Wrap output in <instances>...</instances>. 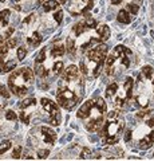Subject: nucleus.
<instances>
[{
    "instance_id": "6ab92c4d",
    "label": "nucleus",
    "mask_w": 154,
    "mask_h": 161,
    "mask_svg": "<svg viewBox=\"0 0 154 161\" xmlns=\"http://www.w3.org/2000/svg\"><path fill=\"white\" fill-rule=\"evenodd\" d=\"M94 105H95L97 110H99V112H102V113H106L107 106H106V102L102 98H97L95 102H94Z\"/></svg>"
},
{
    "instance_id": "f257e3e1",
    "label": "nucleus",
    "mask_w": 154,
    "mask_h": 161,
    "mask_svg": "<svg viewBox=\"0 0 154 161\" xmlns=\"http://www.w3.org/2000/svg\"><path fill=\"white\" fill-rule=\"evenodd\" d=\"M72 79L62 78V80L59 82V86H58L56 101H58V103L66 110H71L78 103V101L82 98V94H83V80L81 78H78L75 82H74V86L71 87Z\"/></svg>"
},
{
    "instance_id": "0eeeda50",
    "label": "nucleus",
    "mask_w": 154,
    "mask_h": 161,
    "mask_svg": "<svg viewBox=\"0 0 154 161\" xmlns=\"http://www.w3.org/2000/svg\"><path fill=\"white\" fill-rule=\"evenodd\" d=\"M93 106H94V101H91V99H88V101H86L81 108H79V110H78V113H77V117L78 118H87L88 117V114H90V112H91V109H93Z\"/></svg>"
},
{
    "instance_id": "c9c22d12",
    "label": "nucleus",
    "mask_w": 154,
    "mask_h": 161,
    "mask_svg": "<svg viewBox=\"0 0 154 161\" xmlns=\"http://www.w3.org/2000/svg\"><path fill=\"white\" fill-rule=\"evenodd\" d=\"M44 59H46V50L43 48L42 51L39 53V55H38V58H36V62H38V63H42Z\"/></svg>"
},
{
    "instance_id": "79ce46f5",
    "label": "nucleus",
    "mask_w": 154,
    "mask_h": 161,
    "mask_svg": "<svg viewBox=\"0 0 154 161\" xmlns=\"http://www.w3.org/2000/svg\"><path fill=\"white\" fill-rule=\"evenodd\" d=\"M3 66H4V63H3V59H0V73H3Z\"/></svg>"
},
{
    "instance_id": "ddd939ff",
    "label": "nucleus",
    "mask_w": 154,
    "mask_h": 161,
    "mask_svg": "<svg viewBox=\"0 0 154 161\" xmlns=\"http://www.w3.org/2000/svg\"><path fill=\"white\" fill-rule=\"evenodd\" d=\"M117 19H118V22H121L123 24H129L131 22V15L129 14L127 11H125V9H121V11L118 12Z\"/></svg>"
},
{
    "instance_id": "20e7f679",
    "label": "nucleus",
    "mask_w": 154,
    "mask_h": 161,
    "mask_svg": "<svg viewBox=\"0 0 154 161\" xmlns=\"http://www.w3.org/2000/svg\"><path fill=\"white\" fill-rule=\"evenodd\" d=\"M106 54H107V46H106V44H103V43L102 44L98 43V46L90 48V50H88V53H87V62H88V64L86 66L83 62H81L82 73L86 75L88 73V67H90L91 64H94V67H93V77L97 78L99 75V73H101L103 63H105V60H106Z\"/></svg>"
},
{
    "instance_id": "423d86ee",
    "label": "nucleus",
    "mask_w": 154,
    "mask_h": 161,
    "mask_svg": "<svg viewBox=\"0 0 154 161\" xmlns=\"http://www.w3.org/2000/svg\"><path fill=\"white\" fill-rule=\"evenodd\" d=\"M103 114L102 112L97 113V117H93L86 124V129L88 130V132H97V130H99V128H101V125L103 124Z\"/></svg>"
},
{
    "instance_id": "39448f33",
    "label": "nucleus",
    "mask_w": 154,
    "mask_h": 161,
    "mask_svg": "<svg viewBox=\"0 0 154 161\" xmlns=\"http://www.w3.org/2000/svg\"><path fill=\"white\" fill-rule=\"evenodd\" d=\"M40 102H42L43 109L50 114L48 122L52 124V125H59L61 124V113H59V109L55 105V102H52V101L48 99V98H42Z\"/></svg>"
},
{
    "instance_id": "f704fd0d",
    "label": "nucleus",
    "mask_w": 154,
    "mask_h": 161,
    "mask_svg": "<svg viewBox=\"0 0 154 161\" xmlns=\"http://www.w3.org/2000/svg\"><path fill=\"white\" fill-rule=\"evenodd\" d=\"M0 95L4 97V98H9V93L7 92V89H6L4 85H0Z\"/></svg>"
},
{
    "instance_id": "49530a36",
    "label": "nucleus",
    "mask_w": 154,
    "mask_h": 161,
    "mask_svg": "<svg viewBox=\"0 0 154 161\" xmlns=\"http://www.w3.org/2000/svg\"><path fill=\"white\" fill-rule=\"evenodd\" d=\"M43 3V0H38V4H42Z\"/></svg>"
},
{
    "instance_id": "f3484780",
    "label": "nucleus",
    "mask_w": 154,
    "mask_h": 161,
    "mask_svg": "<svg viewBox=\"0 0 154 161\" xmlns=\"http://www.w3.org/2000/svg\"><path fill=\"white\" fill-rule=\"evenodd\" d=\"M34 105H36V99L35 98H26L24 101H22V102L19 103V108L23 110V109H27L29 106H34Z\"/></svg>"
},
{
    "instance_id": "473e14b6",
    "label": "nucleus",
    "mask_w": 154,
    "mask_h": 161,
    "mask_svg": "<svg viewBox=\"0 0 154 161\" xmlns=\"http://www.w3.org/2000/svg\"><path fill=\"white\" fill-rule=\"evenodd\" d=\"M48 154H50V150L47 149H42V150H39L38 152V156H39V158H47L48 157Z\"/></svg>"
},
{
    "instance_id": "5701e85b",
    "label": "nucleus",
    "mask_w": 154,
    "mask_h": 161,
    "mask_svg": "<svg viewBox=\"0 0 154 161\" xmlns=\"http://www.w3.org/2000/svg\"><path fill=\"white\" fill-rule=\"evenodd\" d=\"M117 90H118V85L117 83H111L110 86H107V89H106V95L107 97H111V95H114L117 93Z\"/></svg>"
},
{
    "instance_id": "e433bc0d",
    "label": "nucleus",
    "mask_w": 154,
    "mask_h": 161,
    "mask_svg": "<svg viewBox=\"0 0 154 161\" xmlns=\"http://www.w3.org/2000/svg\"><path fill=\"white\" fill-rule=\"evenodd\" d=\"M20 153H22V147H16L12 152V158H19L20 157Z\"/></svg>"
},
{
    "instance_id": "de8ad7c7",
    "label": "nucleus",
    "mask_w": 154,
    "mask_h": 161,
    "mask_svg": "<svg viewBox=\"0 0 154 161\" xmlns=\"http://www.w3.org/2000/svg\"><path fill=\"white\" fill-rule=\"evenodd\" d=\"M153 97H154V90H153Z\"/></svg>"
},
{
    "instance_id": "2eb2a0df",
    "label": "nucleus",
    "mask_w": 154,
    "mask_h": 161,
    "mask_svg": "<svg viewBox=\"0 0 154 161\" xmlns=\"http://www.w3.org/2000/svg\"><path fill=\"white\" fill-rule=\"evenodd\" d=\"M40 42H42V36L39 35V32H34L32 36L28 38V43L31 44V46H34V47L39 46V44H40Z\"/></svg>"
},
{
    "instance_id": "412c9836",
    "label": "nucleus",
    "mask_w": 154,
    "mask_h": 161,
    "mask_svg": "<svg viewBox=\"0 0 154 161\" xmlns=\"http://www.w3.org/2000/svg\"><path fill=\"white\" fill-rule=\"evenodd\" d=\"M51 54H52V57H54V58L62 57V55L64 54V47L62 46V44H59V46H56V47H54V48H52Z\"/></svg>"
},
{
    "instance_id": "37998d69",
    "label": "nucleus",
    "mask_w": 154,
    "mask_h": 161,
    "mask_svg": "<svg viewBox=\"0 0 154 161\" xmlns=\"http://www.w3.org/2000/svg\"><path fill=\"white\" fill-rule=\"evenodd\" d=\"M111 3L113 4H119V3H121V0H111Z\"/></svg>"
},
{
    "instance_id": "ea45409f",
    "label": "nucleus",
    "mask_w": 154,
    "mask_h": 161,
    "mask_svg": "<svg viewBox=\"0 0 154 161\" xmlns=\"http://www.w3.org/2000/svg\"><path fill=\"white\" fill-rule=\"evenodd\" d=\"M6 44H7V47H8V48H13L15 46H16V39L11 38V39H9V40H8V42H7Z\"/></svg>"
},
{
    "instance_id": "dca6fc26",
    "label": "nucleus",
    "mask_w": 154,
    "mask_h": 161,
    "mask_svg": "<svg viewBox=\"0 0 154 161\" xmlns=\"http://www.w3.org/2000/svg\"><path fill=\"white\" fill-rule=\"evenodd\" d=\"M59 7V3L55 2V0H48V2H46L43 4V8L44 11L48 12V11H52V9H56Z\"/></svg>"
},
{
    "instance_id": "c03bdc74",
    "label": "nucleus",
    "mask_w": 154,
    "mask_h": 161,
    "mask_svg": "<svg viewBox=\"0 0 154 161\" xmlns=\"http://www.w3.org/2000/svg\"><path fill=\"white\" fill-rule=\"evenodd\" d=\"M150 3H151V11L154 14V0H150Z\"/></svg>"
},
{
    "instance_id": "6e6552de",
    "label": "nucleus",
    "mask_w": 154,
    "mask_h": 161,
    "mask_svg": "<svg viewBox=\"0 0 154 161\" xmlns=\"http://www.w3.org/2000/svg\"><path fill=\"white\" fill-rule=\"evenodd\" d=\"M40 132H42L43 137H44V141H46L47 144L52 145L54 142H55V140H56V133L54 132L52 129L46 128V126H42V128H40Z\"/></svg>"
},
{
    "instance_id": "7ed1b4c3",
    "label": "nucleus",
    "mask_w": 154,
    "mask_h": 161,
    "mask_svg": "<svg viewBox=\"0 0 154 161\" xmlns=\"http://www.w3.org/2000/svg\"><path fill=\"white\" fill-rule=\"evenodd\" d=\"M125 128V121L119 115L117 112H111L109 114L107 122L105 124V126L101 130V137L105 141V144L113 145L118 142L119 134Z\"/></svg>"
},
{
    "instance_id": "7c9ffc66",
    "label": "nucleus",
    "mask_w": 154,
    "mask_h": 161,
    "mask_svg": "<svg viewBox=\"0 0 154 161\" xmlns=\"http://www.w3.org/2000/svg\"><path fill=\"white\" fill-rule=\"evenodd\" d=\"M138 9H140V8H138L137 4H127V11L131 12L133 15H137L138 14Z\"/></svg>"
},
{
    "instance_id": "393cba45",
    "label": "nucleus",
    "mask_w": 154,
    "mask_h": 161,
    "mask_svg": "<svg viewBox=\"0 0 154 161\" xmlns=\"http://www.w3.org/2000/svg\"><path fill=\"white\" fill-rule=\"evenodd\" d=\"M67 51L70 54L75 53V43H74V39L72 38H68L67 39Z\"/></svg>"
},
{
    "instance_id": "f8f14e48",
    "label": "nucleus",
    "mask_w": 154,
    "mask_h": 161,
    "mask_svg": "<svg viewBox=\"0 0 154 161\" xmlns=\"http://www.w3.org/2000/svg\"><path fill=\"white\" fill-rule=\"evenodd\" d=\"M133 85H134V80L133 78L130 77H127L126 80H125V83H123V89H125V97L126 99H131V92H133Z\"/></svg>"
},
{
    "instance_id": "4be33fe9",
    "label": "nucleus",
    "mask_w": 154,
    "mask_h": 161,
    "mask_svg": "<svg viewBox=\"0 0 154 161\" xmlns=\"http://www.w3.org/2000/svg\"><path fill=\"white\" fill-rule=\"evenodd\" d=\"M142 74H143V77H145L146 79H153V67L145 66L142 69Z\"/></svg>"
},
{
    "instance_id": "2f4dec72",
    "label": "nucleus",
    "mask_w": 154,
    "mask_h": 161,
    "mask_svg": "<svg viewBox=\"0 0 154 161\" xmlns=\"http://www.w3.org/2000/svg\"><path fill=\"white\" fill-rule=\"evenodd\" d=\"M86 24H87L88 28H95L97 27V22L93 18H90V15H88V19L86 20Z\"/></svg>"
},
{
    "instance_id": "c85d7f7f",
    "label": "nucleus",
    "mask_w": 154,
    "mask_h": 161,
    "mask_svg": "<svg viewBox=\"0 0 154 161\" xmlns=\"http://www.w3.org/2000/svg\"><path fill=\"white\" fill-rule=\"evenodd\" d=\"M54 19H55V22L58 24L62 23V19H63V11H61V9H58V11L54 14Z\"/></svg>"
},
{
    "instance_id": "4c0bfd02",
    "label": "nucleus",
    "mask_w": 154,
    "mask_h": 161,
    "mask_svg": "<svg viewBox=\"0 0 154 161\" xmlns=\"http://www.w3.org/2000/svg\"><path fill=\"white\" fill-rule=\"evenodd\" d=\"M20 119H22V122L23 124H26V125H28L29 124V118H28V115L24 113V112H22L20 113Z\"/></svg>"
},
{
    "instance_id": "a878e982",
    "label": "nucleus",
    "mask_w": 154,
    "mask_h": 161,
    "mask_svg": "<svg viewBox=\"0 0 154 161\" xmlns=\"http://www.w3.org/2000/svg\"><path fill=\"white\" fill-rule=\"evenodd\" d=\"M9 148H11V141H3V142H0V154L7 152Z\"/></svg>"
},
{
    "instance_id": "a19ab883",
    "label": "nucleus",
    "mask_w": 154,
    "mask_h": 161,
    "mask_svg": "<svg viewBox=\"0 0 154 161\" xmlns=\"http://www.w3.org/2000/svg\"><path fill=\"white\" fill-rule=\"evenodd\" d=\"M131 130H127L126 132V136H125V141H130V138H131Z\"/></svg>"
},
{
    "instance_id": "09e8293b",
    "label": "nucleus",
    "mask_w": 154,
    "mask_h": 161,
    "mask_svg": "<svg viewBox=\"0 0 154 161\" xmlns=\"http://www.w3.org/2000/svg\"><path fill=\"white\" fill-rule=\"evenodd\" d=\"M18 2H19V0H18Z\"/></svg>"
},
{
    "instance_id": "aec40b11",
    "label": "nucleus",
    "mask_w": 154,
    "mask_h": 161,
    "mask_svg": "<svg viewBox=\"0 0 154 161\" xmlns=\"http://www.w3.org/2000/svg\"><path fill=\"white\" fill-rule=\"evenodd\" d=\"M15 67H16V62H15V60H8V62H6L4 66H3V73L12 71Z\"/></svg>"
},
{
    "instance_id": "1a4fd4ad",
    "label": "nucleus",
    "mask_w": 154,
    "mask_h": 161,
    "mask_svg": "<svg viewBox=\"0 0 154 161\" xmlns=\"http://www.w3.org/2000/svg\"><path fill=\"white\" fill-rule=\"evenodd\" d=\"M154 142V129H151L150 132H149L145 137H143L141 140V142H140V148L142 149H147V148H150L151 145Z\"/></svg>"
},
{
    "instance_id": "cd10ccee",
    "label": "nucleus",
    "mask_w": 154,
    "mask_h": 161,
    "mask_svg": "<svg viewBox=\"0 0 154 161\" xmlns=\"http://www.w3.org/2000/svg\"><path fill=\"white\" fill-rule=\"evenodd\" d=\"M6 118L8 121H12V122H15V121L18 119V115L13 113V110H7V112H6Z\"/></svg>"
},
{
    "instance_id": "58836bf2",
    "label": "nucleus",
    "mask_w": 154,
    "mask_h": 161,
    "mask_svg": "<svg viewBox=\"0 0 154 161\" xmlns=\"http://www.w3.org/2000/svg\"><path fill=\"white\" fill-rule=\"evenodd\" d=\"M90 149H88V148H84L83 149V152H82V154H81V158H88V156H90Z\"/></svg>"
},
{
    "instance_id": "f03ea898",
    "label": "nucleus",
    "mask_w": 154,
    "mask_h": 161,
    "mask_svg": "<svg viewBox=\"0 0 154 161\" xmlns=\"http://www.w3.org/2000/svg\"><path fill=\"white\" fill-rule=\"evenodd\" d=\"M34 71L29 67H22L12 73L8 78V86L9 90L18 97H23L28 93L29 87L32 85Z\"/></svg>"
},
{
    "instance_id": "bb28decb",
    "label": "nucleus",
    "mask_w": 154,
    "mask_h": 161,
    "mask_svg": "<svg viewBox=\"0 0 154 161\" xmlns=\"http://www.w3.org/2000/svg\"><path fill=\"white\" fill-rule=\"evenodd\" d=\"M26 55H27V50L24 48V46L18 48V59L19 60H23L24 58H26Z\"/></svg>"
},
{
    "instance_id": "72a5a7b5",
    "label": "nucleus",
    "mask_w": 154,
    "mask_h": 161,
    "mask_svg": "<svg viewBox=\"0 0 154 161\" xmlns=\"http://www.w3.org/2000/svg\"><path fill=\"white\" fill-rule=\"evenodd\" d=\"M8 47H7V44H4V46H0V59H3L4 57L7 55V53H8Z\"/></svg>"
},
{
    "instance_id": "9d476101",
    "label": "nucleus",
    "mask_w": 154,
    "mask_h": 161,
    "mask_svg": "<svg viewBox=\"0 0 154 161\" xmlns=\"http://www.w3.org/2000/svg\"><path fill=\"white\" fill-rule=\"evenodd\" d=\"M77 77H79V70H78L77 66L71 64V66H68L66 70H64L63 78H66V79H72V78H77Z\"/></svg>"
},
{
    "instance_id": "9b49d317",
    "label": "nucleus",
    "mask_w": 154,
    "mask_h": 161,
    "mask_svg": "<svg viewBox=\"0 0 154 161\" xmlns=\"http://www.w3.org/2000/svg\"><path fill=\"white\" fill-rule=\"evenodd\" d=\"M97 32L99 35V39L103 40V42L110 38V28H109L106 24H102V26L97 27Z\"/></svg>"
},
{
    "instance_id": "b1692460",
    "label": "nucleus",
    "mask_w": 154,
    "mask_h": 161,
    "mask_svg": "<svg viewBox=\"0 0 154 161\" xmlns=\"http://www.w3.org/2000/svg\"><path fill=\"white\" fill-rule=\"evenodd\" d=\"M36 74H38L40 78H46L47 75H48V71H47L46 67H43V66H40V64H39V66L36 67Z\"/></svg>"
},
{
    "instance_id": "a211bd4d",
    "label": "nucleus",
    "mask_w": 154,
    "mask_h": 161,
    "mask_svg": "<svg viewBox=\"0 0 154 161\" xmlns=\"http://www.w3.org/2000/svg\"><path fill=\"white\" fill-rule=\"evenodd\" d=\"M8 20H9V9L0 11V23L3 24V27H6L8 24Z\"/></svg>"
},
{
    "instance_id": "4468645a",
    "label": "nucleus",
    "mask_w": 154,
    "mask_h": 161,
    "mask_svg": "<svg viewBox=\"0 0 154 161\" xmlns=\"http://www.w3.org/2000/svg\"><path fill=\"white\" fill-rule=\"evenodd\" d=\"M88 27H87V24H86V20H82V22H79L77 23L75 26H74V34L75 35H81L83 34L84 31H86Z\"/></svg>"
},
{
    "instance_id": "c756f323",
    "label": "nucleus",
    "mask_w": 154,
    "mask_h": 161,
    "mask_svg": "<svg viewBox=\"0 0 154 161\" xmlns=\"http://www.w3.org/2000/svg\"><path fill=\"white\" fill-rule=\"evenodd\" d=\"M62 70H63V63L62 62H56L55 64H54V73H55L56 75L61 74Z\"/></svg>"
},
{
    "instance_id": "a18cd8bd",
    "label": "nucleus",
    "mask_w": 154,
    "mask_h": 161,
    "mask_svg": "<svg viewBox=\"0 0 154 161\" xmlns=\"http://www.w3.org/2000/svg\"><path fill=\"white\" fill-rule=\"evenodd\" d=\"M59 2H61V3H63V4H64V3L67 2V0H59Z\"/></svg>"
}]
</instances>
